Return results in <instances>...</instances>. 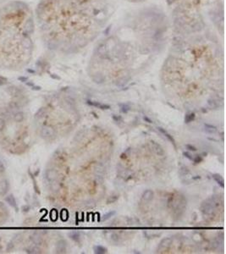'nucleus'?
<instances>
[{
	"label": "nucleus",
	"instance_id": "3",
	"mask_svg": "<svg viewBox=\"0 0 226 254\" xmlns=\"http://www.w3.org/2000/svg\"><path fill=\"white\" fill-rule=\"evenodd\" d=\"M25 112L17 104H8L0 109V146L12 154H21L28 148Z\"/></svg>",
	"mask_w": 226,
	"mask_h": 254
},
{
	"label": "nucleus",
	"instance_id": "28",
	"mask_svg": "<svg viewBox=\"0 0 226 254\" xmlns=\"http://www.w3.org/2000/svg\"><path fill=\"white\" fill-rule=\"evenodd\" d=\"M111 240H112V241L117 243V242L119 241V240H120V236H119L118 234L113 233V234L111 235Z\"/></svg>",
	"mask_w": 226,
	"mask_h": 254
},
{
	"label": "nucleus",
	"instance_id": "21",
	"mask_svg": "<svg viewBox=\"0 0 226 254\" xmlns=\"http://www.w3.org/2000/svg\"><path fill=\"white\" fill-rule=\"evenodd\" d=\"M70 237L73 241H75L76 242H79L80 240V235L79 232H72V233H70Z\"/></svg>",
	"mask_w": 226,
	"mask_h": 254
},
{
	"label": "nucleus",
	"instance_id": "2",
	"mask_svg": "<svg viewBox=\"0 0 226 254\" xmlns=\"http://www.w3.org/2000/svg\"><path fill=\"white\" fill-rule=\"evenodd\" d=\"M35 17L26 3L13 2L0 9V69L16 70L30 61Z\"/></svg>",
	"mask_w": 226,
	"mask_h": 254
},
{
	"label": "nucleus",
	"instance_id": "19",
	"mask_svg": "<svg viewBox=\"0 0 226 254\" xmlns=\"http://www.w3.org/2000/svg\"><path fill=\"white\" fill-rule=\"evenodd\" d=\"M189 173H190V170H189V169L186 166L181 167L180 169H179V174H180V175L181 177H185V176L188 175Z\"/></svg>",
	"mask_w": 226,
	"mask_h": 254
},
{
	"label": "nucleus",
	"instance_id": "1",
	"mask_svg": "<svg viewBox=\"0 0 226 254\" xmlns=\"http://www.w3.org/2000/svg\"><path fill=\"white\" fill-rule=\"evenodd\" d=\"M110 15V0H41L34 17L47 47L70 53L95 41Z\"/></svg>",
	"mask_w": 226,
	"mask_h": 254
},
{
	"label": "nucleus",
	"instance_id": "8",
	"mask_svg": "<svg viewBox=\"0 0 226 254\" xmlns=\"http://www.w3.org/2000/svg\"><path fill=\"white\" fill-rule=\"evenodd\" d=\"M9 218V211L8 207L0 202V226L4 225Z\"/></svg>",
	"mask_w": 226,
	"mask_h": 254
},
{
	"label": "nucleus",
	"instance_id": "29",
	"mask_svg": "<svg viewBox=\"0 0 226 254\" xmlns=\"http://www.w3.org/2000/svg\"><path fill=\"white\" fill-rule=\"evenodd\" d=\"M112 118H113V120L115 121V122L120 123L122 121V117L120 116V115H115V114H113Z\"/></svg>",
	"mask_w": 226,
	"mask_h": 254
},
{
	"label": "nucleus",
	"instance_id": "27",
	"mask_svg": "<svg viewBox=\"0 0 226 254\" xmlns=\"http://www.w3.org/2000/svg\"><path fill=\"white\" fill-rule=\"evenodd\" d=\"M202 160H203V158H202V157L201 156V155H196L194 158H193V161H194V163L195 164H199V163H201V162H202Z\"/></svg>",
	"mask_w": 226,
	"mask_h": 254
},
{
	"label": "nucleus",
	"instance_id": "32",
	"mask_svg": "<svg viewBox=\"0 0 226 254\" xmlns=\"http://www.w3.org/2000/svg\"><path fill=\"white\" fill-rule=\"evenodd\" d=\"M143 120H144V121L147 123H149V124H152L153 123V120L149 118V117H148L147 115H145V116H143Z\"/></svg>",
	"mask_w": 226,
	"mask_h": 254
},
{
	"label": "nucleus",
	"instance_id": "30",
	"mask_svg": "<svg viewBox=\"0 0 226 254\" xmlns=\"http://www.w3.org/2000/svg\"><path fill=\"white\" fill-rule=\"evenodd\" d=\"M185 148L187 149V150H189V151H191V152H196L197 150L196 147L192 146L191 144H186L185 145Z\"/></svg>",
	"mask_w": 226,
	"mask_h": 254
},
{
	"label": "nucleus",
	"instance_id": "20",
	"mask_svg": "<svg viewBox=\"0 0 226 254\" xmlns=\"http://www.w3.org/2000/svg\"><path fill=\"white\" fill-rule=\"evenodd\" d=\"M119 106L120 107V110H121L122 113L124 114H127L130 110H131V106L127 104H120Z\"/></svg>",
	"mask_w": 226,
	"mask_h": 254
},
{
	"label": "nucleus",
	"instance_id": "18",
	"mask_svg": "<svg viewBox=\"0 0 226 254\" xmlns=\"http://www.w3.org/2000/svg\"><path fill=\"white\" fill-rule=\"evenodd\" d=\"M196 118V114L192 112H189L187 114H185V123L186 124H189V123L192 122Z\"/></svg>",
	"mask_w": 226,
	"mask_h": 254
},
{
	"label": "nucleus",
	"instance_id": "23",
	"mask_svg": "<svg viewBox=\"0 0 226 254\" xmlns=\"http://www.w3.org/2000/svg\"><path fill=\"white\" fill-rule=\"evenodd\" d=\"M208 104H209V106L211 108H213V109L217 108L218 107V104H217V102L214 101V100H213V99H209V101H208Z\"/></svg>",
	"mask_w": 226,
	"mask_h": 254
},
{
	"label": "nucleus",
	"instance_id": "26",
	"mask_svg": "<svg viewBox=\"0 0 226 254\" xmlns=\"http://www.w3.org/2000/svg\"><path fill=\"white\" fill-rule=\"evenodd\" d=\"M219 245H220V241L219 240H214V241H213V242L211 244V247L213 249H217V248H218Z\"/></svg>",
	"mask_w": 226,
	"mask_h": 254
},
{
	"label": "nucleus",
	"instance_id": "6",
	"mask_svg": "<svg viewBox=\"0 0 226 254\" xmlns=\"http://www.w3.org/2000/svg\"><path fill=\"white\" fill-rule=\"evenodd\" d=\"M172 207L174 209V213H176L178 216H181L186 208V199L182 195H177L174 199H172Z\"/></svg>",
	"mask_w": 226,
	"mask_h": 254
},
{
	"label": "nucleus",
	"instance_id": "25",
	"mask_svg": "<svg viewBox=\"0 0 226 254\" xmlns=\"http://www.w3.org/2000/svg\"><path fill=\"white\" fill-rule=\"evenodd\" d=\"M114 214H115V211H111V212H108V213H106V214H104V217H103V220H104V221H106V220H108V219H110L111 217H113Z\"/></svg>",
	"mask_w": 226,
	"mask_h": 254
},
{
	"label": "nucleus",
	"instance_id": "9",
	"mask_svg": "<svg viewBox=\"0 0 226 254\" xmlns=\"http://www.w3.org/2000/svg\"><path fill=\"white\" fill-rule=\"evenodd\" d=\"M172 243H173V240H172L171 238H169V237L164 238V239H163V240L160 241L159 245H158V246H157V251L160 253V252H162V251L167 250V249H169V248L172 246Z\"/></svg>",
	"mask_w": 226,
	"mask_h": 254
},
{
	"label": "nucleus",
	"instance_id": "4",
	"mask_svg": "<svg viewBox=\"0 0 226 254\" xmlns=\"http://www.w3.org/2000/svg\"><path fill=\"white\" fill-rule=\"evenodd\" d=\"M219 204H220L219 197L213 195L202 202L200 206L201 213L204 217H212L214 215L216 209L219 206Z\"/></svg>",
	"mask_w": 226,
	"mask_h": 254
},
{
	"label": "nucleus",
	"instance_id": "22",
	"mask_svg": "<svg viewBox=\"0 0 226 254\" xmlns=\"http://www.w3.org/2000/svg\"><path fill=\"white\" fill-rule=\"evenodd\" d=\"M128 220V224L130 225H140V221L136 218H129L127 219Z\"/></svg>",
	"mask_w": 226,
	"mask_h": 254
},
{
	"label": "nucleus",
	"instance_id": "13",
	"mask_svg": "<svg viewBox=\"0 0 226 254\" xmlns=\"http://www.w3.org/2000/svg\"><path fill=\"white\" fill-rule=\"evenodd\" d=\"M157 129L159 132H161V133H162V134H163V135L165 136L166 138H167L168 140L169 141H170V142H171V143L174 145V148H176V143H175V140L174 139V137H173V136H171L169 133H168L165 129H164V128H162V127H157Z\"/></svg>",
	"mask_w": 226,
	"mask_h": 254
},
{
	"label": "nucleus",
	"instance_id": "16",
	"mask_svg": "<svg viewBox=\"0 0 226 254\" xmlns=\"http://www.w3.org/2000/svg\"><path fill=\"white\" fill-rule=\"evenodd\" d=\"M204 131L209 134H214L217 132V127L213 125L204 124Z\"/></svg>",
	"mask_w": 226,
	"mask_h": 254
},
{
	"label": "nucleus",
	"instance_id": "5",
	"mask_svg": "<svg viewBox=\"0 0 226 254\" xmlns=\"http://www.w3.org/2000/svg\"><path fill=\"white\" fill-rule=\"evenodd\" d=\"M9 190V181L5 165L0 158V198L7 195Z\"/></svg>",
	"mask_w": 226,
	"mask_h": 254
},
{
	"label": "nucleus",
	"instance_id": "7",
	"mask_svg": "<svg viewBox=\"0 0 226 254\" xmlns=\"http://www.w3.org/2000/svg\"><path fill=\"white\" fill-rule=\"evenodd\" d=\"M40 136L45 140H52L55 137L56 132L51 126H43L40 129Z\"/></svg>",
	"mask_w": 226,
	"mask_h": 254
},
{
	"label": "nucleus",
	"instance_id": "14",
	"mask_svg": "<svg viewBox=\"0 0 226 254\" xmlns=\"http://www.w3.org/2000/svg\"><path fill=\"white\" fill-rule=\"evenodd\" d=\"M141 199L144 202H150L153 199V192L152 190H146L142 193Z\"/></svg>",
	"mask_w": 226,
	"mask_h": 254
},
{
	"label": "nucleus",
	"instance_id": "12",
	"mask_svg": "<svg viewBox=\"0 0 226 254\" xmlns=\"http://www.w3.org/2000/svg\"><path fill=\"white\" fill-rule=\"evenodd\" d=\"M87 104L89 105L93 106V107H96L97 108H100V109H109L110 108V106L108 105V104H101L99 102H95V101H91V100H88L87 101Z\"/></svg>",
	"mask_w": 226,
	"mask_h": 254
},
{
	"label": "nucleus",
	"instance_id": "10",
	"mask_svg": "<svg viewBox=\"0 0 226 254\" xmlns=\"http://www.w3.org/2000/svg\"><path fill=\"white\" fill-rule=\"evenodd\" d=\"M150 144L152 146V149L156 153V154H157L158 156H164V151L163 148L159 144H157L156 141H151Z\"/></svg>",
	"mask_w": 226,
	"mask_h": 254
},
{
	"label": "nucleus",
	"instance_id": "24",
	"mask_svg": "<svg viewBox=\"0 0 226 254\" xmlns=\"http://www.w3.org/2000/svg\"><path fill=\"white\" fill-rule=\"evenodd\" d=\"M118 199H119V196H117V195H115V196H110V197L108 198V200H107V203H108V204L113 203V202H115L117 201Z\"/></svg>",
	"mask_w": 226,
	"mask_h": 254
},
{
	"label": "nucleus",
	"instance_id": "11",
	"mask_svg": "<svg viewBox=\"0 0 226 254\" xmlns=\"http://www.w3.org/2000/svg\"><path fill=\"white\" fill-rule=\"evenodd\" d=\"M66 246H67V243L64 240H60L57 242V246H56V252L58 253H64L66 251Z\"/></svg>",
	"mask_w": 226,
	"mask_h": 254
},
{
	"label": "nucleus",
	"instance_id": "17",
	"mask_svg": "<svg viewBox=\"0 0 226 254\" xmlns=\"http://www.w3.org/2000/svg\"><path fill=\"white\" fill-rule=\"evenodd\" d=\"M93 251H94V253L96 254H104L107 253V249L105 248L104 246H95L93 247Z\"/></svg>",
	"mask_w": 226,
	"mask_h": 254
},
{
	"label": "nucleus",
	"instance_id": "15",
	"mask_svg": "<svg viewBox=\"0 0 226 254\" xmlns=\"http://www.w3.org/2000/svg\"><path fill=\"white\" fill-rule=\"evenodd\" d=\"M212 177H213V179L217 182L218 184L221 187H225V180H224V178L221 176L220 175H218V174H213V175H212Z\"/></svg>",
	"mask_w": 226,
	"mask_h": 254
},
{
	"label": "nucleus",
	"instance_id": "31",
	"mask_svg": "<svg viewBox=\"0 0 226 254\" xmlns=\"http://www.w3.org/2000/svg\"><path fill=\"white\" fill-rule=\"evenodd\" d=\"M183 155H184L185 158H187L188 159H190V160H193V158H194V157L191 155V153H188V152H184V153H183Z\"/></svg>",
	"mask_w": 226,
	"mask_h": 254
}]
</instances>
